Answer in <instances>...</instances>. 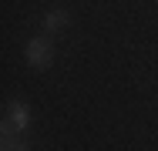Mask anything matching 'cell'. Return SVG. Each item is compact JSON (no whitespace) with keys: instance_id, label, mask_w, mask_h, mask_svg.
I'll return each instance as SVG.
<instances>
[{"instance_id":"obj_1","label":"cell","mask_w":158,"mask_h":151,"mask_svg":"<svg viewBox=\"0 0 158 151\" xmlns=\"http://www.w3.org/2000/svg\"><path fill=\"white\" fill-rule=\"evenodd\" d=\"M24 60H27L31 71H47V67L54 64V44H51V34H37V37H31L27 47H24Z\"/></svg>"},{"instance_id":"obj_2","label":"cell","mask_w":158,"mask_h":151,"mask_svg":"<svg viewBox=\"0 0 158 151\" xmlns=\"http://www.w3.org/2000/svg\"><path fill=\"white\" fill-rule=\"evenodd\" d=\"M7 121H10V128H14L17 134H24V131L31 128V108H27L24 101H10V104H7Z\"/></svg>"},{"instance_id":"obj_3","label":"cell","mask_w":158,"mask_h":151,"mask_svg":"<svg viewBox=\"0 0 158 151\" xmlns=\"http://www.w3.org/2000/svg\"><path fill=\"white\" fill-rule=\"evenodd\" d=\"M64 27H67V10H61V7H51V10L40 17V30H44V34H51V37H54V34H61Z\"/></svg>"}]
</instances>
